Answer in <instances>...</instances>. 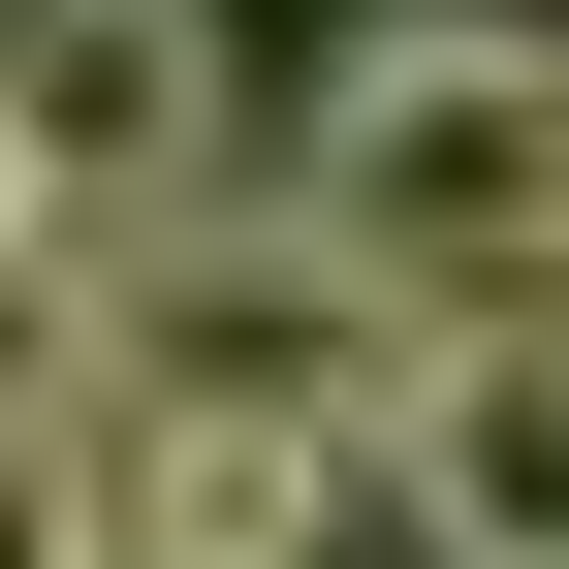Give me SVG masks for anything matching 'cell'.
<instances>
[{
    "label": "cell",
    "mask_w": 569,
    "mask_h": 569,
    "mask_svg": "<svg viewBox=\"0 0 569 569\" xmlns=\"http://www.w3.org/2000/svg\"><path fill=\"white\" fill-rule=\"evenodd\" d=\"M284 222H317L348 284H380L411 348L443 317H569V32H380L317 127H284Z\"/></svg>",
    "instance_id": "1"
},
{
    "label": "cell",
    "mask_w": 569,
    "mask_h": 569,
    "mask_svg": "<svg viewBox=\"0 0 569 569\" xmlns=\"http://www.w3.org/2000/svg\"><path fill=\"white\" fill-rule=\"evenodd\" d=\"M222 127H253L222 0H0V159H32L96 253H190L222 222Z\"/></svg>",
    "instance_id": "2"
},
{
    "label": "cell",
    "mask_w": 569,
    "mask_h": 569,
    "mask_svg": "<svg viewBox=\"0 0 569 569\" xmlns=\"http://www.w3.org/2000/svg\"><path fill=\"white\" fill-rule=\"evenodd\" d=\"M380 475H411L443 569H569V317H443L411 411H380Z\"/></svg>",
    "instance_id": "3"
}]
</instances>
